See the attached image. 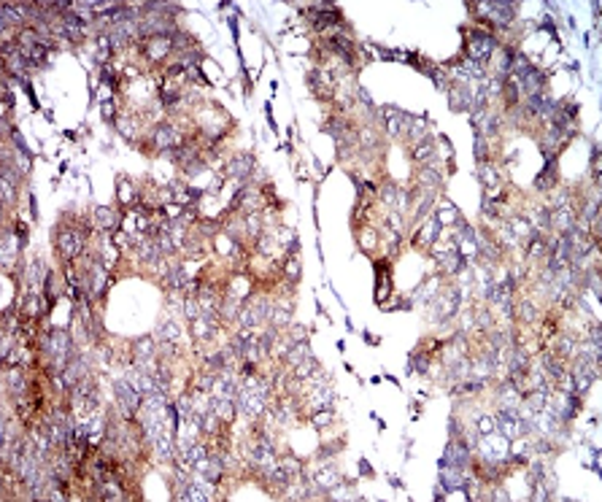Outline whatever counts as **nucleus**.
<instances>
[{
	"instance_id": "obj_1",
	"label": "nucleus",
	"mask_w": 602,
	"mask_h": 502,
	"mask_svg": "<svg viewBox=\"0 0 602 502\" xmlns=\"http://www.w3.org/2000/svg\"><path fill=\"white\" fill-rule=\"evenodd\" d=\"M494 49H497V38L486 33V30H473L467 35V60H473L475 65L483 68V62H489Z\"/></svg>"
},
{
	"instance_id": "obj_2",
	"label": "nucleus",
	"mask_w": 602,
	"mask_h": 502,
	"mask_svg": "<svg viewBox=\"0 0 602 502\" xmlns=\"http://www.w3.org/2000/svg\"><path fill=\"white\" fill-rule=\"evenodd\" d=\"M87 238H89V230H87V227H76V230H62V232L57 235V248H60V254L65 257V260H73V257H79V254H81V248H84V243H87Z\"/></svg>"
},
{
	"instance_id": "obj_3",
	"label": "nucleus",
	"mask_w": 602,
	"mask_h": 502,
	"mask_svg": "<svg viewBox=\"0 0 602 502\" xmlns=\"http://www.w3.org/2000/svg\"><path fill=\"white\" fill-rule=\"evenodd\" d=\"M116 397H119V408H122L124 419L135 416L138 408L143 405V394H140L135 386H130L127 381H116Z\"/></svg>"
},
{
	"instance_id": "obj_4",
	"label": "nucleus",
	"mask_w": 602,
	"mask_h": 502,
	"mask_svg": "<svg viewBox=\"0 0 602 502\" xmlns=\"http://www.w3.org/2000/svg\"><path fill=\"white\" fill-rule=\"evenodd\" d=\"M475 11H489L486 17L494 22V25L505 27L511 25L516 17V3H475Z\"/></svg>"
},
{
	"instance_id": "obj_5",
	"label": "nucleus",
	"mask_w": 602,
	"mask_h": 502,
	"mask_svg": "<svg viewBox=\"0 0 602 502\" xmlns=\"http://www.w3.org/2000/svg\"><path fill=\"white\" fill-rule=\"evenodd\" d=\"M154 146H157L160 152H173V148L181 146V135H178V130L173 124H160V127L154 130Z\"/></svg>"
},
{
	"instance_id": "obj_6",
	"label": "nucleus",
	"mask_w": 602,
	"mask_h": 502,
	"mask_svg": "<svg viewBox=\"0 0 602 502\" xmlns=\"http://www.w3.org/2000/svg\"><path fill=\"white\" fill-rule=\"evenodd\" d=\"M227 173H230L232 178L246 181V178L254 173V157H252V154H238V157H232L230 165H227Z\"/></svg>"
},
{
	"instance_id": "obj_7",
	"label": "nucleus",
	"mask_w": 602,
	"mask_h": 502,
	"mask_svg": "<svg viewBox=\"0 0 602 502\" xmlns=\"http://www.w3.org/2000/svg\"><path fill=\"white\" fill-rule=\"evenodd\" d=\"M451 100H448V106L454 108V111H473V89L470 87H454L451 89V95H448Z\"/></svg>"
},
{
	"instance_id": "obj_8",
	"label": "nucleus",
	"mask_w": 602,
	"mask_h": 502,
	"mask_svg": "<svg viewBox=\"0 0 602 502\" xmlns=\"http://www.w3.org/2000/svg\"><path fill=\"white\" fill-rule=\"evenodd\" d=\"M381 114H384V119H386L389 135H400V132H403V124H405V114L400 111V108H394V106H386Z\"/></svg>"
},
{
	"instance_id": "obj_9",
	"label": "nucleus",
	"mask_w": 602,
	"mask_h": 502,
	"mask_svg": "<svg viewBox=\"0 0 602 502\" xmlns=\"http://www.w3.org/2000/svg\"><path fill=\"white\" fill-rule=\"evenodd\" d=\"M437 235H440V219L432 216V219H427L424 230L416 235V240L421 243V246H432V243L437 240Z\"/></svg>"
},
{
	"instance_id": "obj_10",
	"label": "nucleus",
	"mask_w": 602,
	"mask_h": 502,
	"mask_svg": "<svg viewBox=\"0 0 602 502\" xmlns=\"http://www.w3.org/2000/svg\"><path fill=\"white\" fill-rule=\"evenodd\" d=\"M340 483V473L335 467H322L316 473V486L319 489H338Z\"/></svg>"
},
{
	"instance_id": "obj_11",
	"label": "nucleus",
	"mask_w": 602,
	"mask_h": 502,
	"mask_svg": "<svg viewBox=\"0 0 602 502\" xmlns=\"http://www.w3.org/2000/svg\"><path fill=\"white\" fill-rule=\"evenodd\" d=\"M170 49H173V46H170V38H152V41L146 43L143 52H146L152 60H162Z\"/></svg>"
},
{
	"instance_id": "obj_12",
	"label": "nucleus",
	"mask_w": 602,
	"mask_h": 502,
	"mask_svg": "<svg viewBox=\"0 0 602 502\" xmlns=\"http://www.w3.org/2000/svg\"><path fill=\"white\" fill-rule=\"evenodd\" d=\"M95 219L103 230H108V227L116 230V227H119V214H116L114 208H95Z\"/></svg>"
},
{
	"instance_id": "obj_13",
	"label": "nucleus",
	"mask_w": 602,
	"mask_h": 502,
	"mask_svg": "<svg viewBox=\"0 0 602 502\" xmlns=\"http://www.w3.org/2000/svg\"><path fill=\"white\" fill-rule=\"evenodd\" d=\"M289 313H292V303L284 300V305H276V308H270V319H273V327H286L289 324Z\"/></svg>"
},
{
	"instance_id": "obj_14",
	"label": "nucleus",
	"mask_w": 602,
	"mask_h": 502,
	"mask_svg": "<svg viewBox=\"0 0 602 502\" xmlns=\"http://www.w3.org/2000/svg\"><path fill=\"white\" fill-rule=\"evenodd\" d=\"M132 354H135V359H152L154 357V340L152 338H138L132 340Z\"/></svg>"
},
{
	"instance_id": "obj_15",
	"label": "nucleus",
	"mask_w": 602,
	"mask_h": 502,
	"mask_svg": "<svg viewBox=\"0 0 602 502\" xmlns=\"http://www.w3.org/2000/svg\"><path fill=\"white\" fill-rule=\"evenodd\" d=\"M435 154V140L432 138H424L419 146H413V152H411V157L416 162H424V160H429V157Z\"/></svg>"
},
{
	"instance_id": "obj_16",
	"label": "nucleus",
	"mask_w": 602,
	"mask_h": 502,
	"mask_svg": "<svg viewBox=\"0 0 602 502\" xmlns=\"http://www.w3.org/2000/svg\"><path fill=\"white\" fill-rule=\"evenodd\" d=\"M25 389H27V383H25V373H22V370H11V373H9V391L19 399Z\"/></svg>"
},
{
	"instance_id": "obj_17",
	"label": "nucleus",
	"mask_w": 602,
	"mask_h": 502,
	"mask_svg": "<svg viewBox=\"0 0 602 502\" xmlns=\"http://www.w3.org/2000/svg\"><path fill=\"white\" fill-rule=\"evenodd\" d=\"M322 130L327 132V135H335L338 140H343V138H346V132H348V124L340 122V119H327L322 124Z\"/></svg>"
},
{
	"instance_id": "obj_18",
	"label": "nucleus",
	"mask_w": 602,
	"mask_h": 502,
	"mask_svg": "<svg viewBox=\"0 0 602 502\" xmlns=\"http://www.w3.org/2000/svg\"><path fill=\"white\" fill-rule=\"evenodd\" d=\"M527 354H524L521 348H513V357H511V378H516L519 373L527 370Z\"/></svg>"
},
{
	"instance_id": "obj_19",
	"label": "nucleus",
	"mask_w": 602,
	"mask_h": 502,
	"mask_svg": "<svg viewBox=\"0 0 602 502\" xmlns=\"http://www.w3.org/2000/svg\"><path fill=\"white\" fill-rule=\"evenodd\" d=\"M314 373H319V365H316V359H306V362H300L297 365V378H303V381H308Z\"/></svg>"
},
{
	"instance_id": "obj_20",
	"label": "nucleus",
	"mask_w": 602,
	"mask_h": 502,
	"mask_svg": "<svg viewBox=\"0 0 602 502\" xmlns=\"http://www.w3.org/2000/svg\"><path fill=\"white\" fill-rule=\"evenodd\" d=\"M381 200H384L389 208H397V200H400L397 186H394V184H384V189H381Z\"/></svg>"
},
{
	"instance_id": "obj_21",
	"label": "nucleus",
	"mask_w": 602,
	"mask_h": 502,
	"mask_svg": "<svg viewBox=\"0 0 602 502\" xmlns=\"http://www.w3.org/2000/svg\"><path fill=\"white\" fill-rule=\"evenodd\" d=\"M419 178H421V184H432V186H440V173H437L435 168H421Z\"/></svg>"
},
{
	"instance_id": "obj_22",
	"label": "nucleus",
	"mask_w": 602,
	"mask_h": 502,
	"mask_svg": "<svg viewBox=\"0 0 602 502\" xmlns=\"http://www.w3.org/2000/svg\"><path fill=\"white\" fill-rule=\"evenodd\" d=\"M573 351H575V343H573V338L562 335V338L557 340V354H562V357H573Z\"/></svg>"
},
{
	"instance_id": "obj_23",
	"label": "nucleus",
	"mask_w": 602,
	"mask_h": 502,
	"mask_svg": "<svg viewBox=\"0 0 602 502\" xmlns=\"http://www.w3.org/2000/svg\"><path fill=\"white\" fill-rule=\"evenodd\" d=\"M3 192H6V203H11L14 200V173H11V168L3 170Z\"/></svg>"
},
{
	"instance_id": "obj_24",
	"label": "nucleus",
	"mask_w": 602,
	"mask_h": 502,
	"mask_svg": "<svg viewBox=\"0 0 602 502\" xmlns=\"http://www.w3.org/2000/svg\"><path fill=\"white\" fill-rule=\"evenodd\" d=\"M178 332H181V329H178L173 321H168V324H162V329H160V338L168 340V343H173V340L178 338Z\"/></svg>"
},
{
	"instance_id": "obj_25",
	"label": "nucleus",
	"mask_w": 602,
	"mask_h": 502,
	"mask_svg": "<svg viewBox=\"0 0 602 502\" xmlns=\"http://www.w3.org/2000/svg\"><path fill=\"white\" fill-rule=\"evenodd\" d=\"M246 227L252 235H260L262 230V219H260V211H254V214H246Z\"/></svg>"
},
{
	"instance_id": "obj_26",
	"label": "nucleus",
	"mask_w": 602,
	"mask_h": 502,
	"mask_svg": "<svg viewBox=\"0 0 602 502\" xmlns=\"http://www.w3.org/2000/svg\"><path fill=\"white\" fill-rule=\"evenodd\" d=\"M132 197H135V192H132V184H127L124 178H119V200L127 206V203H132Z\"/></svg>"
},
{
	"instance_id": "obj_27",
	"label": "nucleus",
	"mask_w": 602,
	"mask_h": 502,
	"mask_svg": "<svg viewBox=\"0 0 602 502\" xmlns=\"http://www.w3.org/2000/svg\"><path fill=\"white\" fill-rule=\"evenodd\" d=\"M529 254H532V257H543V254H548V251H545V243L540 240V235H532V246H529Z\"/></svg>"
},
{
	"instance_id": "obj_28",
	"label": "nucleus",
	"mask_w": 602,
	"mask_h": 502,
	"mask_svg": "<svg viewBox=\"0 0 602 502\" xmlns=\"http://www.w3.org/2000/svg\"><path fill=\"white\" fill-rule=\"evenodd\" d=\"M208 367H211V370H224V367H227V357H224V354H211L208 357Z\"/></svg>"
},
{
	"instance_id": "obj_29",
	"label": "nucleus",
	"mask_w": 602,
	"mask_h": 502,
	"mask_svg": "<svg viewBox=\"0 0 602 502\" xmlns=\"http://www.w3.org/2000/svg\"><path fill=\"white\" fill-rule=\"evenodd\" d=\"M535 184H537V189H551V186L557 184V176H554V173H540Z\"/></svg>"
},
{
	"instance_id": "obj_30",
	"label": "nucleus",
	"mask_w": 602,
	"mask_h": 502,
	"mask_svg": "<svg viewBox=\"0 0 602 502\" xmlns=\"http://www.w3.org/2000/svg\"><path fill=\"white\" fill-rule=\"evenodd\" d=\"M330 421H332V413L330 411H319V413H314V427H330Z\"/></svg>"
},
{
	"instance_id": "obj_31",
	"label": "nucleus",
	"mask_w": 602,
	"mask_h": 502,
	"mask_svg": "<svg viewBox=\"0 0 602 502\" xmlns=\"http://www.w3.org/2000/svg\"><path fill=\"white\" fill-rule=\"evenodd\" d=\"M519 313H521V319H527V321H532V319L537 316L535 305H529V303H521V305H519Z\"/></svg>"
},
{
	"instance_id": "obj_32",
	"label": "nucleus",
	"mask_w": 602,
	"mask_h": 502,
	"mask_svg": "<svg viewBox=\"0 0 602 502\" xmlns=\"http://www.w3.org/2000/svg\"><path fill=\"white\" fill-rule=\"evenodd\" d=\"M475 157H478V162H483V157H486V143H483L481 132L475 135Z\"/></svg>"
},
{
	"instance_id": "obj_33",
	"label": "nucleus",
	"mask_w": 602,
	"mask_h": 502,
	"mask_svg": "<svg viewBox=\"0 0 602 502\" xmlns=\"http://www.w3.org/2000/svg\"><path fill=\"white\" fill-rule=\"evenodd\" d=\"M478 432H481V435H491V432H494V421L483 416V419L478 421Z\"/></svg>"
},
{
	"instance_id": "obj_34",
	"label": "nucleus",
	"mask_w": 602,
	"mask_h": 502,
	"mask_svg": "<svg viewBox=\"0 0 602 502\" xmlns=\"http://www.w3.org/2000/svg\"><path fill=\"white\" fill-rule=\"evenodd\" d=\"M162 103H165L168 108H170V106L176 108V106H178V92H170V89H165V92H162Z\"/></svg>"
},
{
	"instance_id": "obj_35",
	"label": "nucleus",
	"mask_w": 602,
	"mask_h": 502,
	"mask_svg": "<svg viewBox=\"0 0 602 502\" xmlns=\"http://www.w3.org/2000/svg\"><path fill=\"white\" fill-rule=\"evenodd\" d=\"M17 243H19V248H25V243H27V224H17Z\"/></svg>"
},
{
	"instance_id": "obj_36",
	"label": "nucleus",
	"mask_w": 602,
	"mask_h": 502,
	"mask_svg": "<svg viewBox=\"0 0 602 502\" xmlns=\"http://www.w3.org/2000/svg\"><path fill=\"white\" fill-rule=\"evenodd\" d=\"M362 143H365V146H370V148H373V146H378V135H375L373 130H367V132H362Z\"/></svg>"
},
{
	"instance_id": "obj_37",
	"label": "nucleus",
	"mask_w": 602,
	"mask_h": 502,
	"mask_svg": "<svg viewBox=\"0 0 602 502\" xmlns=\"http://www.w3.org/2000/svg\"><path fill=\"white\" fill-rule=\"evenodd\" d=\"M297 276H300V268H297V262H294V260H289V262H286V278H289V281H294Z\"/></svg>"
},
{
	"instance_id": "obj_38",
	"label": "nucleus",
	"mask_w": 602,
	"mask_h": 502,
	"mask_svg": "<svg viewBox=\"0 0 602 502\" xmlns=\"http://www.w3.org/2000/svg\"><path fill=\"white\" fill-rule=\"evenodd\" d=\"M338 451H340V443H330L327 448L319 451V457H332V454H338Z\"/></svg>"
},
{
	"instance_id": "obj_39",
	"label": "nucleus",
	"mask_w": 602,
	"mask_h": 502,
	"mask_svg": "<svg viewBox=\"0 0 602 502\" xmlns=\"http://www.w3.org/2000/svg\"><path fill=\"white\" fill-rule=\"evenodd\" d=\"M206 192H208V194H219V192H222V178H214V181L208 184Z\"/></svg>"
},
{
	"instance_id": "obj_40",
	"label": "nucleus",
	"mask_w": 602,
	"mask_h": 502,
	"mask_svg": "<svg viewBox=\"0 0 602 502\" xmlns=\"http://www.w3.org/2000/svg\"><path fill=\"white\" fill-rule=\"evenodd\" d=\"M359 473H362V475H367V478L373 475V467H370V462H367V459H362V462H359Z\"/></svg>"
},
{
	"instance_id": "obj_41",
	"label": "nucleus",
	"mask_w": 602,
	"mask_h": 502,
	"mask_svg": "<svg viewBox=\"0 0 602 502\" xmlns=\"http://www.w3.org/2000/svg\"><path fill=\"white\" fill-rule=\"evenodd\" d=\"M359 100H362V106H367V108L373 106V100H370V95H367L365 89H359Z\"/></svg>"
},
{
	"instance_id": "obj_42",
	"label": "nucleus",
	"mask_w": 602,
	"mask_h": 502,
	"mask_svg": "<svg viewBox=\"0 0 602 502\" xmlns=\"http://www.w3.org/2000/svg\"><path fill=\"white\" fill-rule=\"evenodd\" d=\"M448 429H451V435H459V421L451 419V427H448Z\"/></svg>"
},
{
	"instance_id": "obj_43",
	"label": "nucleus",
	"mask_w": 602,
	"mask_h": 502,
	"mask_svg": "<svg viewBox=\"0 0 602 502\" xmlns=\"http://www.w3.org/2000/svg\"><path fill=\"white\" fill-rule=\"evenodd\" d=\"M389 481H392V486H397V489H403V481H400V478H394V475H392Z\"/></svg>"
}]
</instances>
